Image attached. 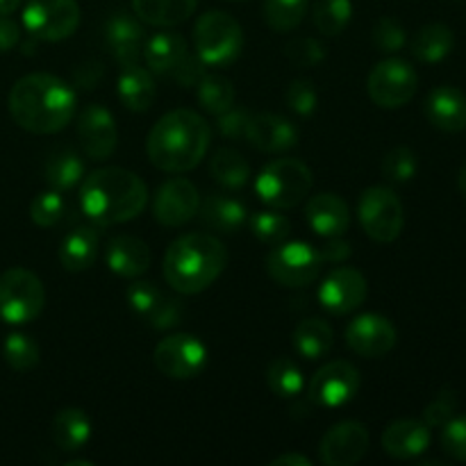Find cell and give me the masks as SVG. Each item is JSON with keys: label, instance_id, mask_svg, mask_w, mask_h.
<instances>
[{"label": "cell", "instance_id": "6da1fadb", "mask_svg": "<svg viewBox=\"0 0 466 466\" xmlns=\"http://www.w3.org/2000/svg\"><path fill=\"white\" fill-rule=\"evenodd\" d=\"M9 114L14 123L32 135H55L71 123L76 94L50 73H30L9 91Z\"/></svg>", "mask_w": 466, "mask_h": 466}, {"label": "cell", "instance_id": "7a4b0ae2", "mask_svg": "<svg viewBox=\"0 0 466 466\" xmlns=\"http://www.w3.org/2000/svg\"><path fill=\"white\" fill-rule=\"evenodd\" d=\"M212 127L191 109H173L164 114L146 139L153 167L164 173H187L198 167L209 150Z\"/></svg>", "mask_w": 466, "mask_h": 466}, {"label": "cell", "instance_id": "3957f363", "mask_svg": "<svg viewBox=\"0 0 466 466\" xmlns=\"http://www.w3.org/2000/svg\"><path fill=\"white\" fill-rule=\"evenodd\" d=\"M146 203H148L146 182L126 168H98L82 182V212L100 228L132 221L144 212Z\"/></svg>", "mask_w": 466, "mask_h": 466}, {"label": "cell", "instance_id": "277c9868", "mask_svg": "<svg viewBox=\"0 0 466 466\" xmlns=\"http://www.w3.org/2000/svg\"><path fill=\"white\" fill-rule=\"evenodd\" d=\"M228 267V248L208 232H189L168 246L164 278L177 294L194 296L217 282Z\"/></svg>", "mask_w": 466, "mask_h": 466}, {"label": "cell", "instance_id": "5b68a950", "mask_svg": "<svg viewBox=\"0 0 466 466\" xmlns=\"http://www.w3.org/2000/svg\"><path fill=\"white\" fill-rule=\"evenodd\" d=\"M314 176L300 159L280 157L268 162L255 180V194L271 209H291L308 198Z\"/></svg>", "mask_w": 466, "mask_h": 466}, {"label": "cell", "instance_id": "8992f818", "mask_svg": "<svg viewBox=\"0 0 466 466\" xmlns=\"http://www.w3.org/2000/svg\"><path fill=\"white\" fill-rule=\"evenodd\" d=\"M196 55L205 66H230L244 48L239 21L221 9L200 14L194 27Z\"/></svg>", "mask_w": 466, "mask_h": 466}, {"label": "cell", "instance_id": "52a82bcc", "mask_svg": "<svg viewBox=\"0 0 466 466\" xmlns=\"http://www.w3.org/2000/svg\"><path fill=\"white\" fill-rule=\"evenodd\" d=\"M144 59L153 73L171 77L182 86L198 85L205 76V64L191 55L189 46L176 32H157L144 46Z\"/></svg>", "mask_w": 466, "mask_h": 466}, {"label": "cell", "instance_id": "ba28073f", "mask_svg": "<svg viewBox=\"0 0 466 466\" xmlns=\"http://www.w3.org/2000/svg\"><path fill=\"white\" fill-rule=\"evenodd\" d=\"M46 305V289L39 276L14 267L0 276V319L9 326L35 321Z\"/></svg>", "mask_w": 466, "mask_h": 466}, {"label": "cell", "instance_id": "9c48e42d", "mask_svg": "<svg viewBox=\"0 0 466 466\" xmlns=\"http://www.w3.org/2000/svg\"><path fill=\"white\" fill-rule=\"evenodd\" d=\"M362 230L378 244H391L405 226L403 203L390 187H369L358 203Z\"/></svg>", "mask_w": 466, "mask_h": 466}, {"label": "cell", "instance_id": "30bf717a", "mask_svg": "<svg viewBox=\"0 0 466 466\" xmlns=\"http://www.w3.org/2000/svg\"><path fill=\"white\" fill-rule=\"evenodd\" d=\"M323 259L305 241H280L267 255V273L280 287H308L319 278Z\"/></svg>", "mask_w": 466, "mask_h": 466}, {"label": "cell", "instance_id": "8fae6325", "mask_svg": "<svg viewBox=\"0 0 466 466\" xmlns=\"http://www.w3.org/2000/svg\"><path fill=\"white\" fill-rule=\"evenodd\" d=\"M77 0H27L23 9V25L39 41L68 39L80 25Z\"/></svg>", "mask_w": 466, "mask_h": 466}, {"label": "cell", "instance_id": "7c38bea8", "mask_svg": "<svg viewBox=\"0 0 466 466\" xmlns=\"http://www.w3.org/2000/svg\"><path fill=\"white\" fill-rule=\"evenodd\" d=\"M417 71L405 59L390 57L376 64L369 73L367 91L369 98L385 109H399L408 105L417 94Z\"/></svg>", "mask_w": 466, "mask_h": 466}, {"label": "cell", "instance_id": "4fadbf2b", "mask_svg": "<svg viewBox=\"0 0 466 466\" xmlns=\"http://www.w3.org/2000/svg\"><path fill=\"white\" fill-rule=\"evenodd\" d=\"M153 362L159 373L173 380H191L200 376L208 364V349L203 341L187 332L168 335L155 346Z\"/></svg>", "mask_w": 466, "mask_h": 466}, {"label": "cell", "instance_id": "5bb4252c", "mask_svg": "<svg viewBox=\"0 0 466 466\" xmlns=\"http://www.w3.org/2000/svg\"><path fill=\"white\" fill-rule=\"evenodd\" d=\"M360 390V371L346 360H335L319 369L308 387V396L319 408H341L350 403Z\"/></svg>", "mask_w": 466, "mask_h": 466}, {"label": "cell", "instance_id": "9a60e30c", "mask_svg": "<svg viewBox=\"0 0 466 466\" xmlns=\"http://www.w3.org/2000/svg\"><path fill=\"white\" fill-rule=\"evenodd\" d=\"M200 196L194 182L187 177H171L164 182L153 198V217L164 228H180L196 217Z\"/></svg>", "mask_w": 466, "mask_h": 466}, {"label": "cell", "instance_id": "2e32d148", "mask_svg": "<svg viewBox=\"0 0 466 466\" xmlns=\"http://www.w3.org/2000/svg\"><path fill=\"white\" fill-rule=\"evenodd\" d=\"M371 437L364 423L341 421L319 441V460L326 466H353L367 455Z\"/></svg>", "mask_w": 466, "mask_h": 466}, {"label": "cell", "instance_id": "e0dca14e", "mask_svg": "<svg viewBox=\"0 0 466 466\" xmlns=\"http://www.w3.org/2000/svg\"><path fill=\"white\" fill-rule=\"evenodd\" d=\"M367 299V278L353 267H337L319 287V303L330 314H350Z\"/></svg>", "mask_w": 466, "mask_h": 466}, {"label": "cell", "instance_id": "ac0fdd59", "mask_svg": "<svg viewBox=\"0 0 466 466\" xmlns=\"http://www.w3.org/2000/svg\"><path fill=\"white\" fill-rule=\"evenodd\" d=\"M396 328L382 314H360L346 328V344L362 358H385L396 346Z\"/></svg>", "mask_w": 466, "mask_h": 466}, {"label": "cell", "instance_id": "d6986e66", "mask_svg": "<svg viewBox=\"0 0 466 466\" xmlns=\"http://www.w3.org/2000/svg\"><path fill=\"white\" fill-rule=\"evenodd\" d=\"M77 137H80L82 150L94 162L112 157L118 144V127L112 112L100 105H89L80 114L77 121Z\"/></svg>", "mask_w": 466, "mask_h": 466}, {"label": "cell", "instance_id": "ffe728a7", "mask_svg": "<svg viewBox=\"0 0 466 466\" xmlns=\"http://www.w3.org/2000/svg\"><path fill=\"white\" fill-rule=\"evenodd\" d=\"M246 141L262 153H285L299 144V130L280 114L259 112L250 116Z\"/></svg>", "mask_w": 466, "mask_h": 466}, {"label": "cell", "instance_id": "44dd1931", "mask_svg": "<svg viewBox=\"0 0 466 466\" xmlns=\"http://www.w3.org/2000/svg\"><path fill=\"white\" fill-rule=\"evenodd\" d=\"M105 41L109 46V53L114 55V59L121 66L137 64L141 55H144V27H141L139 18L130 16L126 12H116L109 16L107 25H105Z\"/></svg>", "mask_w": 466, "mask_h": 466}, {"label": "cell", "instance_id": "7402d4cb", "mask_svg": "<svg viewBox=\"0 0 466 466\" xmlns=\"http://www.w3.org/2000/svg\"><path fill=\"white\" fill-rule=\"evenodd\" d=\"M305 221L319 237H341L350 226V209L337 194H317L305 203Z\"/></svg>", "mask_w": 466, "mask_h": 466}, {"label": "cell", "instance_id": "603a6c76", "mask_svg": "<svg viewBox=\"0 0 466 466\" xmlns=\"http://www.w3.org/2000/svg\"><path fill=\"white\" fill-rule=\"evenodd\" d=\"M431 446V428L417 419H400L382 432V449L390 458L412 460Z\"/></svg>", "mask_w": 466, "mask_h": 466}, {"label": "cell", "instance_id": "cb8c5ba5", "mask_svg": "<svg viewBox=\"0 0 466 466\" xmlns=\"http://www.w3.org/2000/svg\"><path fill=\"white\" fill-rule=\"evenodd\" d=\"M426 116L437 130L460 132L466 127V94L458 86L441 85L426 98Z\"/></svg>", "mask_w": 466, "mask_h": 466}, {"label": "cell", "instance_id": "d4e9b609", "mask_svg": "<svg viewBox=\"0 0 466 466\" xmlns=\"http://www.w3.org/2000/svg\"><path fill=\"white\" fill-rule=\"evenodd\" d=\"M105 259H107V267L116 276L139 278L150 268L153 255H150L148 244L141 241L139 237L118 235L114 239H109L107 250H105Z\"/></svg>", "mask_w": 466, "mask_h": 466}, {"label": "cell", "instance_id": "484cf974", "mask_svg": "<svg viewBox=\"0 0 466 466\" xmlns=\"http://www.w3.org/2000/svg\"><path fill=\"white\" fill-rule=\"evenodd\" d=\"M116 91L121 103L130 112H148L157 98V85H155L153 73L150 68L139 66V62L121 66Z\"/></svg>", "mask_w": 466, "mask_h": 466}, {"label": "cell", "instance_id": "4316f807", "mask_svg": "<svg viewBox=\"0 0 466 466\" xmlns=\"http://www.w3.org/2000/svg\"><path fill=\"white\" fill-rule=\"evenodd\" d=\"M98 232H96L94 228L80 226L64 237L62 246H59V262H62V267L71 273L86 271V268L94 267V262L98 259Z\"/></svg>", "mask_w": 466, "mask_h": 466}, {"label": "cell", "instance_id": "83f0119b", "mask_svg": "<svg viewBox=\"0 0 466 466\" xmlns=\"http://www.w3.org/2000/svg\"><path fill=\"white\" fill-rule=\"evenodd\" d=\"M198 212L209 230L223 232V235H232V232L241 230L248 221L246 205L241 200L230 198V196H208L198 208Z\"/></svg>", "mask_w": 466, "mask_h": 466}, {"label": "cell", "instance_id": "f1b7e54d", "mask_svg": "<svg viewBox=\"0 0 466 466\" xmlns=\"http://www.w3.org/2000/svg\"><path fill=\"white\" fill-rule=\"evenodd\" d=\"M198 7V0H132L139 21L155 27H173L185 23Z\"/></svg>", "mask_w": 466, "mask_h": 466}, {"label": "cell", "instance_id": "f546056e", "mask_svg": "<svg viewBox=\"0 0 466 466\" xmlns=\"http://www.w3.org/2000/svg\"><path fill=\"white\" fill-rule=\"evenodd\" d=\"M50 435H53L57 449L66 451V453H76L89 441L91 421L85 410L80 408L59 410L53 419V426H50Z\"/></svg>", "mask_w": 466, "mask_h": 466}, {"label": "cell", "instance_id": "4dcf8cb0", "mask_svg": "<svg viewBox=\"0 0 466 466\" xmlns=\"http://www.w3.org/2000/svg\"><path fill=\"white\" fill-rule=\"evenodd\" d=\"M291 341H294V349L300 358L317 362L323 355L330 353L332 344H335V332L323 319L309 317L296 326Z\"/></svg>", "mask_w": 466, "mask_h": 466}, {"label": "cell", "instance_id": "1f68e13d", "mask_svg": "<svg viewBox=\"0 0 466 466\" xmlns=\"http://www.w3.org/2000/svg\"><path fill=\"white\" fill-rule=\"evenodd\" d=\"M455 35L444 23H431L423 25L412 39V53L419 62L437 64L453 53Z\"/></svg>", "mask_w": 466, "mask_h": 466}, {"label": "cell", "instance_id": "d6a6232c", "mask_svg": "<svg viewBox=\"0 0 466 466\" xmlns=\"http://www.w3.org/2000/svg\"><path fill=\"white\" fill-rule=\"evenodd\" d=\"M209 173L226 189H241L250 180V164L232 148H218L209 159Z\"/></svg>", "mask_w": 466, "mask_h": 466}, {"label": "cell", "instance_id": "836d02e7", "mask_svg": "<svg viewBox=\"0 0 466 466\" xmlns=\"http://www.w3.org/2000/svg\"><path fill=\"white\" fill-rule=\"evenodd\" d=\"M196 98L205 112L221 116L235 105V86L228 77L217 76V73H205L196 85Z\"/></svg>", "mask_w": 466, "mask_h": 466}, {"label": "cell", "instance_id": "e575fe53", "mask_svg": "<svg viewBox=\"0 0 466 466\" xmlns=\"http://www.w3.org/2000/svg\"><path fill=\"white\" fill-rule=\"evenodd\" d=\"M82 176H85V162L73 150H62V153L53 155L46 164V182L55 191L73 189L82 180Z\"/></svg>", "mask_w": 466, "mask_h": 466}, {"label": "cell", "instance_id": "d590c367", "mask_svg": "<svg viewBox=\"0 0 466 466\" xmlns=\"http://www.w3.org/2000/svg\"><path fill=\"white\" fill-rule=\"evenodd\" d=\"M267 385L280 399H294L303 391L305 378L294 360L276 358L267 369Z\"/></svg>", "mask_w": 466, "mask_h": 466}, {"label": "cell", "instance_id": "8d00e7d4", "mask_svg": "<svg viewBox=\"0 0 466 466\" xmlns=\"http://www.w3.org/2000/svg\"><path fill=\"white\" fill-rule=\"evenodd\" d=\"M350 16H353L350 0H317L314 3V25L323 36L341 35Z\"/></svg>", "mask_w": 466, "mask_h": 466}, {"label": "cell", "instance_id": "74e56055", "mask_svg": "<svg viewBox=\"0 0 466 466\" xmlns=\"http://www.w3.org/2000/svg\"><path fill=\"white\" fill-rule=\"evenodd\" d=\"M308 0H264V21L276 32H289L303 23Z\"/></svg>", "mask_w": 466, "mask_h": 466}, {"label": "cell", "instance_id": "f35d334b", "mask_svg": "<svg viewBox=\"0 0 466 466\" xmlns=\"http://www.w3.org/2000/svg\"><path fill=\"white\" fill-rule=\"evenodd\" d=\"M3 355H5V362L14 369V371H30L39 364V346L32 337L23 335V332H12L7 335L3 344Z\"/></svg>", "mask_w": 466, "mask_h": 466}, {"label": "cell", "instance_id": "ab89813d", "mask_svg": "<svg viewBox=\"0 0 466 466\" xmlns=\"http://www.w3.org/2000/svg\"><path fill=\"white\" fill-rule=\"evenodd\" d=\"M417 167L419 164L414 150H410L408 146H396L382 157L380 171L385 180L394 182V185H403V182H410L417 176Z\"/></svg>", "mask_w": 466, "mask_h": 466}, {"label": "cell", "instance_id": "60d3db41", "mask_svg": "<svg viewBox=\"0 0 466 466\" xmlns=\"http://www.w3.org/2000/svg\"><path fill=\"white\" fill-rule=\"evenodd\" d=\"M250 232H253L262 244L276 246L289 237L291 221L285 214L255 212L253 217H250Z\"/></svg>", "mask_w": 466, "mask_h": 466}, {"label": "cell", "instance_id": "b9f144b4", "mask_svg": "<svg viewBox=\"0 0 466 466\" xmlns=\"http://www.w3.org/2000/svg\"><path fill=\"white\" fill-rule=\"evenodd\" d=\"M64 209H66V203L62 198V191H41L30 205V218L39 228H50L59 223V218L64 217Z\"/></svg>", "mask_w": 466, "mask_h": 466}, {"label": "cell", "instance_id": "7bdbcfd3", "mask_svg": "<svg viewBox=\"0 0 466 466\" xmlns=\"http://www.w3.org/2000/svg\"><path fill=\"white\" fill-rule=\"evenodd\" d=\"M285 57L296 68H314L326 59V46L312 36H300V39H291L285 46Z\"/></svg>", "mask_w": 466, "mask_h": 466}, {"label": "cell", "instance_id": "ee69618b", "mask_svg": "<svg viewBox=\"0 0 466 466\" xmlns=\"http://www.w3.org/2000/svg\"><path fill=\"white\" fill-rule=\"evenodd\" d=\"M458 405H460L458 391L446 387V390H441L440 394L428 403V408L423 410V423H426L428 428H444L446 423L455 417Z\"/></svg>", "mask_w": 466, "mask_h": 466}, {"label": "cell", "instance_id": "f6af8a7d", "mask_svg": "<svg viewBox=\"0 0 466 466\" xmlns=\"http://www.w3.org/2000/svg\"><path fill=\"white\" fill-rule=\"evenodd\" d=\"M371 39H373V46H376V50H380V53L385 55H391V53H399V50L403 48L408 35H405V27L400 25L396 18L382 16L380 21L373 25Z\"/></svg>", "mask_w": 466, "mask_h": 466}, {"label": "cell", "instance_id": "bcb514c9", "mask_svg": "<svg viewBox=\"0 0 466 466\" xmlns=\"http://www.w3.org/2000/svg\"><path fill=\"white\" fill-rule=\"evenodd\" d=\"M126 296H127V303H130V308L135 309L139 317H146V319L153 314V309L157 308L159 300L164 299V294L157 289V285L150 280L132 282V285L127 287Z\"/></svg>", "mask_w": 466, "mask_h": 466}, {"label": "cell", "instance_id": "7dc6e473", "mask_svg": "<svg viewBox=\"0 0 466 466\" xmlns=\"http://www.w3.org/2000/svg\"><path fill=\"white\" fill-rule=\"evenodd\" d=\"M285 100L299 116H309L317 109L319 94L309 80H294L287 86Z\"/></svg>", "mask_w": 466, "mask_h": 466}, {"label": "cell", "instance_id": "c3c4849f", "mask_svg": "<svg viewBox=\"0 0 466 466\" xmlns=\"http://www.w3.org/2000/svg\"><path fill=\"white\" fill-rule=\"evenodd\" d=\"M441 449L458 462H466V414L446 423L441 432Z\"/></svg>", "mask_w": 466, "mask_h": 466}, {"label": "cell", "instance_id": "681fc988", "mask_svg": "<svg viewBox=\"0 0 466 466\" xmlns=\"http://www.w3.org/2000/svg\"><path fill=\"white\" fill-rule=\"evenodd\" d=\"M182 317H185V308H182L180 300L164 296L148 317V321L155 330H171V328H176L182 321Z\"/></svg>", "mask_w": 466, "mask_h": 466}, {"label": "cell", "instance_id": "f907efd6", "mask_svg": "<svg viewBox=\"0 0 466 466\" xmlns=\"http://www.w3.org/2000/svg\"><path fill=\"white\" fill-rule=\"evenodd\" d=\"M250 116H253V114H248L246 109H228V112H223L221 116H218V130H221V135L228 137V139H246Z\"/></svg>", "mask_w": 466, "mask_h": 466}, {"label": "cell", "instance_id": "816d5d0a", "mask_svg": "<svg viewBox=\"0 0 466 466\" xmlns=\"http://www.w3.org/2000/svg\"><path fill=\"white\" fill-rule=\"evenodd\" d=\"M350 253H353V250H350V244L349 241L341 239V237H330V241H328V244L319 250L321 259L328 264L346 262V259L350 258Z\"/></svg>", "mask_w": 466, "mask_h": 466}, {"label": "cell", "instance_id": "f5cc1de1", "mask_svg": "<svg viewBox=\"0 0 466 466\" xmlns=\"http://www.w3.org/2000/svg\"><path fill=\"white\" fill-rule=\"evenodd\" d=\"M21 41V30L12 18L0 14V53H9Z\"/></svg>", "mask_w": 466, "mask_h": 466}, {"label": "cell", "instance_id": "db71d44e", "mask_svg": "<svg viewBox=\"0 0 466 466\" xmlns=\"http://www.w3.org/2000/svg\"><path fill=\"white\" fill-rule=\"evenodd\" d=\"M100 77H103V68H100L98 62L82 64V66L76 68V85L85 86V89H94Z\"/></svg>", "mask_w": 466, "mask_h": 466}, {"label": "cell", "instance_id": "11a10c76", "mask_svg": "<svg viewBox=\"0 0 466 466\" xmlns=\"http://www.w3.org/2000/svg\"><path fill=\"white\" fill-rule=\"evenodd\" d=\"M271 466H312V460L300 453H285L273 460Z\"/></svg>", "mask_w": 466, "mask_h": 466}, {"label": "cell", "instance_id": "9f6ffc18", "mask_svg": "<svg viewBox=\"0 0 466 466\" xmlns=\"http://www.w3.org/2000/svg\"><path fill=\"white\" fill-rule=\"evenodd\" d=\"M18 5H21V0H0V14H5V16H7V14L16 12Z\"/></svg>", "mask_w": 466, "mask_h": 466}, {"label": "cell", "instance_id": "6f0895ef", "mask_svg": "<svg viewBox=\"0 0 466 466\" xmlns=\"http://www.w3.org/2000/svg\"><path fill=\"white\" fill-rule=\"evenodd\" d=\"M458 189L462 194V198L466 200V164L462 167V171L458 173Z\"/></svg>", "mask_w": 466, "mask_h": 466}, {"label": "cell", "instance_id": "680465c9", "mask_svg": "<svg viewBox=\"0 0 466 466\" xmlns=\"http://www.w3.org/2000/svg\"><path fill=\"white\" fill-rule=\"evenodd\" d=\"M66 466H91V462H86V460H76V462H66Z\"/></svg>", "mask_w": 466, "mask_h": 466}, {"label": "cell", "instance_id": "91938a15", "mask_svg": "<svg viewBox=\"0 0 466 466\" xmlns=\"http://www.w3.org/2000/svg\"><path fill=\"white\" fill-rule=\"evenodd\" d=\"M235 3H239V0H235Z\"/></svg>", "mask_w": 466, "mask_h": 466}]
</instances>
